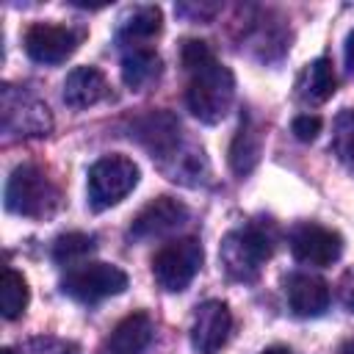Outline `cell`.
Returning a JSON list of instances; mask_svg holds the SVG:
<instances>
[{"label": "cell", "mask_w": 354, "mask_h": 354, "mask_svg": "<svg viewBox=\"0 0 354 354\" xmlns=\"http://www.w3.org/2000/svg\"><path fill=\"white\" fill-rule=\"evenodd\" d=\"M232 332V313L224 301L207 299L196 307L191 326V346L196 354H216L224 348Z\"/></svg>", "instance_id": "12"}, {"label": "cell", "mask_w": 354, "mask_h": 354, "mask_svg": "<svg viewBox=\"0 0 354 354\" xmlns=\"http://www.w3.org/2000/svg\"><path fill=\"white\" fill-rule=\"evenodd\" d=\"M188 75H191L188 88H185L188 111L205 124L221 122L235 100V77H232L230 66L210 58V61L188 69Z\"/></svg>", "instance_id": "1"}, {"label": "cell", "mask_w": 354, "mask_h": 354, "mask_svg": "<svg viewBox=\"0 0 354 354\" xmlns=\"http://www.w3.org/2000/svg\"><path fill=\"white\" fill-rule=\"evenodd\" d=\"M290 252L304 266H332L343 254V238L329 227L301 221L290 230Z\"/></svg>", "instance_id": "9"}, {"label": "cell", "mask_w": 354, "mask_h": 354, "mask_svg": "<svg viewBox=\"0 0 354 354\" xmlns=\"http://www.w3.org/2000/svg\"><path fill=\"white\" fill-rule=\"evenodd\" d=\"M260 152H263V133L254 124V119L249 113L241 116V127L230 144V166L238 177H246L249 171H254V166L260 163Z\"/></svg>", "instance_id": "16"}, {"label": "cell", "mask_w": 354, "mask_h": 354, "mask_svg": "<svg viewBox=\"0 0 354 354\" xmlns=\"http://www.w3.org/2000/svg\"><path fill=\"white\" fill-rule=\"evenodd\" d=\"M138 166L127 155H102L88 169V205L94 210H108L119 205L138 185Z\"/></svg>", "instance_id": "4"}, {"label": "cell", "mask_w": 354, "mask_h": 354, "mask_svg": "<svg viewBox=\"0 0 354 354\" xmlns=\"http://www.w3.org/2000/svg\"><path fill=\"white\" fill-rule=\"evenodd\" d=\"M133 138L163 166L166 160H171L180 149H183V130L174 113L169 111H149L144 116H138L130 127Z\"/></svg>", "instance_id": "8"}, {"label": "cell", "mask_w": 354, "mask_h": 354, "mask_svg": "<svg viewBox=\"0 0 354 354\" xmlns=\"http://www.w3.org/2000/svg\"><path fill=\"white\" fill-rule=\"evenodd\" d=\"M0 354H14V348H3V351H0Z\"/></svg>", "instance_id": "30"}, {"label": "cell", "mask_w": 354, "mask_h": 354, "mask_svg": "<svg viewBox=\"0 0 354 354\" xmlns=\"http://www.w3.org/2000/svg\"><path fill=\"white\" fill-rule=\"evenodd\" d=\"M188 221V207L174 199V196H158L152 202H147L133 224H130V238L133 241H152V238H163L174 230H180Z\"/></svg>", "instance_id": "10"}, {"label": "cell", "mask_w": 354, "mask_h": 354, "mask_svg": "<svg viewBox=\"0 0 354 354\" xmlns=\"http://www.w3.org/2000/svg\"><path fill=\"white\" fill-rule=\"evenodd\" d=\"M340 354H354V340H348V343H343V348H340Z\"/></svg>", "instance_id": "29"}, {"label": "cell", "mask_w": 354, "mask_h": 354, "mask_svg": "<svg viewBox=\"0 0 354 354\" xmlns=\"http://www.w3.org/2000/svg\"><path fill=\"white\" fill-rule=\"evenodd\" d=\"M94 249H97L94 235H86V232H66V235H58V238H55V243H53V260L61 263V266H75V263H80L83 257H88Z\"/></svg>", "instance_id": "21"}, {"label": "cell", "mask_w": 354, "mask_h": 354, "mask_svg": "<svg viewBox=\"0 0 354 354\" xmlns=\"http://www.w3.org/2000/svg\"><path fill=\"white\" fill-rule=\"evenodd\" d=\"M0 122L6 136H47L53 127L50 108L11 83L0 91Z\"/></svg>", "instance_id": "6"}, {"label": "cell", "mask_w": 354, "mask_h": 354, "mask_svg": "<svg viewBox=\"0 0 354 354\" xmlns=\"http://www.w3.org/2000/svg\"><path fill=\"white\" fill-rule=\"evenodd\" d=\"M260 354H290V348H288V346H268V348H263Z\"/></svg>", "instance_id": "27"}, {"label": "cell", "mask_w": 354, "mask_h": 354, "mask_svg": "<svg viewBox=\"0 0 354 354\" xmlns=\"http://www.w3.org/2000/svg\"><path fill=\"white\" fill-rule=\"evenodd\" d=\"M202 260H205V249L196 238H191V235L177 238L155 252L152 277H155L158 288H163L166 293H180L194 282V277L202 268Z\"/></svg>", "instance_id": "5"}, {"label": "cell", "mask_w": 354, "mask_h": 354, "mask_svg": "<svg viewBox=\"0 0 354 354\" xmlns=\"http://www.w3.org/2000/svg\"><path fill=\"white\" fill-rule=\"evenodd\" d=\"M332 152L354 174V108H346L337 113L332 127Z\"/></svg>", "instance_id": "22"}, {"label": "cell", "mask_w": 354, "mask_h": 354, "mask_svg": "<svg viewBox=\"0 0 354 354\" xmlns=\"http://www.w3.org/2000/svg\"><path fill=\"white\" fill-rule=\"evenodd\" d=\"M160 75V55L152 47H133L122 55V80L127 88L141 91Z\"/></svg>", "instance_id": "18"}, {"label": "cell", "mask_w": 354, "mask_h": 354, "mask_svg": "<svg viewBox=\"0 0 354 354\" xmlns=\"http://www.w3.org/2000/svg\"><path fill=\"white\" fill-rule=\"evenodd\" d=\"M155 337V324L147 313H130L124 315L113 332L105 337L102 354H144Z\"/></svg>", "instance_id": "14"}, {"label": "cell", "mask_w": 354, "mask_h": 354, "mask_svg": "<svg viewBox=\"0 0 354 354\" xmlns=\"http://www.w3.org/2000/svg\"><path fill=\"white\" fill-rule=\"evenodd\" d=\"M61 288L80 304H97L108 296L124 293L127 274L113 263H80L64 277Z\"/></svg>", "instance_id": "7"}, {"label": "cell", "mask_w": 354, "mask_h": 354, "mask_svg": "<svg viewBox=\"0 0 354 354\" xmlns=\"http://www.w3.org/2000/svg\"><path fill=\"white\" fill-rule=\"evenodd\" d=\"M25 53L44 66L64 64L75 50H77V36L66 25H53V22H33L25 30Z\"/></svg>", "instance_id": "11"}, {"label": "cell", "mask_w": 354, "mask_h": 354, "mask_svg": "<svg viewBox=\"0 0 354 354\" xmlns=\"http://www.w3.org/2000/svg\"><path fill=\"white\" fill-rule=\"evenodd\" d=\"M346 304L354 310V288H348V290H346Z\"/></svg>", "instance_id": "28"}, {"label": "cell", "mask_w": 354, "mask_h": 354, "mask_svg": "<svg viewBox=\"0 0 354 354\" xmlns=\"http://www.w3.org/2000/svg\"><path fill=\"white\" fill-rule=\"evenodd\" d=\"M337 88V77L332 69L329 58H315L304 66L299 83H296V94L304 105H321L326 102Z\"/></svg>", "instance_id": "17"}, {"label": "cell", "mask_w": 354, "mask_h": 354, "mask_svg": "<svg viewBox=\"0 0 354 354\" xmlns=\"http://www.w3.org/2000/svg\"><path fill=\"white\" fill-rule=\"evenodd\" d=\"M274 252V235L263 224H249L241 230H232L221 238V266L224 271L238 279V282H252L257 279L260 268Z\"/></svg>", "instance_id": "2"}, {"label": "cell", "mask_w": 354, "mask_h": 354, "mask_svg": "<svg viewBox=\"0 0 354 354\" xmlns=\"http://www.w3.org/2000/svg\"><path fill=\"white\" fill-rule=\"evenodd\" d=\"M108 97V80L97 66H75L64 80V102L75 111L91 108Z\"/></svg>", "instance_id": "15"}, {"label": "cell", "mask_w": 354, "mask_h": 354, "mask_svg": "<svg viewBox=\"0 0 354 354\" xmlns=\"http://www.w3.org/2000/svg\"><path fill=\"white\" fill-rule=\"evenodd\" d=\"M321 116H315V113H301V116H296L293 119V124H290V130H293V136L299 138V141H315L318 138V133H321Z\"/></svg>", "instance_id": "25"}, {"label": "cell", "mask_w": 354, "mask_h": 354, "mask_svg": "<svg viewBox=\"0 0 354 354\" xmlns=\"http://www.w3.org/2000/svg\"><path fill=\"white\" fill-rule=\"evenodd\" d=\"M346 66H348V72L354 75V30H351L348 39H346Z\"/></svg>", "instance_id": "26"}, {"label": "cell", "mask_w": 354, "mask_h": 354, "mask_svg": "<svg viewBox=\"0 0 354 354\" xmlns=\"http://www.w3.org/2000/svg\"><path fill=\"white\" fill-rule=\"evenodd\" d=\"M28 299H30V290H28V282L19 271L14 268H3V279H0V310H3V318L6 321H14L25 313L28 307Z\"/></svg>", "instance_id": "19"}, {"label": "cell", "mask_w": 354, "mask_h": 354, "mask_svg": "<svg viewBox=\"0 0 354 354\" xmlns=\"http://www.w3.org/2000/svg\"><path fill=\"white\" fill-rule=\"evenodd\" d=\"M285 293L288 304L299 318H318L326 313L332 290L329 282L315 277V274H290L285 279Z\"/></svg>", "instance_id": "13"}, {"label": "cell", "mask_w": 354, "mask_h": 354, "mask_svg": "<svg viewBox=\"0 0 354 354\" xmlns=\"http://www.w3.org/2000/svg\"><path fill=\"white\" fill-rule=\"evenodd\" d=\"M210 58H216V55L207 47V41H199V39H185L183 41V66L185 69H194V66H199Z\"/></svg>", "instance_id": "24"}, {"label": "cell", "mask_w": 354, "mask_h": 354, "mask_svg": "<svg viewBox=\"0 0 354 354\" xmlns=\"http://www.w3.org/2000/svg\"><path fill=\"white\" fill-rule=\"evenodd\" d=\"M160 28H163V14H160V8H158V6H141V8H136V11L124 19V25H122V30H119V39H122V41H130V44L147 41V39L158 36Z\"/></svg>", "instance_id": "20"}, {"label": "cell", "mask_w": 354, "mask_h": 354, "mask_svg": "<svg viewBox=\"0 0 354 354\" xmlns=\"http://www.w3.org/2000/svg\"><path fill=\"white\" fill-rule=\"evenodd\" d=\"M22 354H77V346L61 337H33L22 346Z\"/></svg>", "instance_id": "23"}, {"label": "cell", "mask_w": 354, "mask_h": 354, "mask_svg": "<svg viewBox=\"0 0 354 354\" xmlns=\"http://www.w3.org/2000/svg\"><path fill=\"white\" fill-rule=\"evenodd\" d=\"M6 207L25 218L53 216L58 207V188L39 166L22 163L6 183Z\"/></svg>", "instance_id": "3"}]
</instances>
